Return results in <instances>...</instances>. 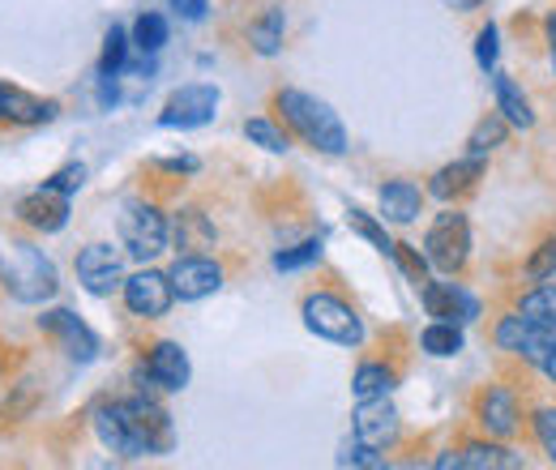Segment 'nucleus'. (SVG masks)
<instances>
[{"label": "nucleus", "mask_w": 556, "mask_h": 470, "mask_svg": "<svg viewBox=\"0 0 556 470\" xmlns=\"http://www.w3.org/2000/svg\"><path fill=\"white\" fill-rule=\"evenodd\" d=\"M275 112L304 145H313L321 154H348V129L326 99L295 90V86H282V90H275Z\"/></svg>", "instance_id": "obj_1"}, {"label": "nucleus", "mask_w": 556, "mask_h": 470, "mask_svg": "<svg viewBox=\"0 0 556 470\" xmlns=\"http://www.w3.org/2000/svg\"><path fill=\"white\" fill-rule=\"evenodd\" d=\"M0 282L17 304H43L61 291L56 266L30 244H13V257L0 262Z\"/></svg>", "instance_id": "obj_2"}, {"label": "nucleus", "mask_w": 556, "mask_h": 470, "mask_svg": "<svg viewBox=\"0 0 556 470\" xmlns=\"http://www.w3.org/2000/svg\"><path fill=\"white\" fill-rule=\"evenodd\" d=\"M116 231H121V249L134 257V262H154L167 253L172 244V223L167 214L154 202H129L116 218Z\"/></svg>", "instance_id": "obj_3"}, {"label": "nucleus", "mask_w": 556, "mask_h": 470, "mask_svg": "<svg viewBox=\"0 0 556 470\" xmlns=\"http://www.w3.org/2000/svg\"><path fill=\"white\" fill-rule=\"evenodd\" d=\"M300 317H304V326L313 334L334 342V346H359L364 342L359 313L351 308L343 295H334V291H308L304 304H300Z\"/></svg>", "instance_id": "obj_4"}, {"label": "nucleus", "mask_w": 556, "mask_h": 470, "mask_svg": "<svg viewBox=\"0 0 556 470\" xmlns=\"http://www.w3.org/2000/svg\"><path fill=\"white\" fill-rule=\"evenodd\" d=\"M424 257L428 266L441 269V274H463L467 269V257H471V223L463 209H445L432 218L428 236H424Z\"/></svg>", "instance_id": "obj_5"}, {"label": "nucleus", "mask_w": 556, "mask_h": 470, "mask_svg": "<svg viewBox=\"0 0 556 470\" xmlns=\"http://www.w3.org/2000/svg\"><path fill=\"white\" fill-rule=\"evenodd\" d=\"M94 432H99L103 449L116 454V458H150V445L141 436L138 410H134L129 398H112V403L94 406Z\"/></svg>", "instance_id": "obj_6"}, {"label": "nucleus", "mask_w": 556, "mask_h": 470, "mask_svg": "<svg viewBox=\"0 0 556 470\" xmlns=\"http://www.w3.org/2000/svg\"><path fill=\"white\" fill-rule=\"evenodd\" d=\"M492 342H496V351H505L509 359L540 368V364L548 359V351H553L556 330L531 321V317H522V313L514 308V313H505V317L492 326Z\"/></svg>", "instance_id": "obj_7"}, {"label": "nucleus", "mask_w": 556, "mask_h": 470, "mask_svg": "<svg viewBox=\"0 0 556 470\" xmlns=\"http://www.w3.org/2000/svg\"><path fill=\"white\" fill-rule=\"evenodd\" d=\"M218 103H223L218 86H210V81H189V86H180V90L163 103L159 125H163V129H202V125H210V120L218 116Z\"/></svg>", "instance_id": "obj_8"}, {"label": "nucleus", "mask_w": 556, "mask_h": 470, "mask_svg": "<svg viewBox=\"0 0 556 470\" xmlns=\"http://www.w3.org/2000/svg\"><path fill=\"white\" fill-rule=\"evenodd\" d=\"M125 249H112V244H103V240H94V244H86L81 253H77V282L90 291V295H116L121 287H125Z\"/></svg>", "instance_id": "obj_9"}, {"label": "nucleus", "mask_w": 556, "mask_h": 470, "mask_svg": "<svg viewBox=\"0 0 556 470\" xmlns=\"http://www.w3.org/2000/svg\"><path fill=\"white\" fill-rule=\"evenodd\" d=\"M121 295H125V308L134 317H141V321H159L176 304L172 274H163V269H138V274H129L125 287H121Z\"/></svg>", "instance_id": "obj_10"}, {"label": "nucleus", "mask_w": 556, "mask_h": 470, "mask_svg": "<svg viewBox=\"0 0 556 470\" xmlns=\"http://www.w3.org/2000/svg\"><path fill=\"white\" fill-rule=\"evenodd\" d=\"M193 368H189V355L180 342L163 338L146 351V359L138 364V381H150V390H163V394H180L189 385Z\"/></svg>", "instance_id": "obj_11"}, {"label": "nucleus", "mask_w": 556, "mask_h": 470, "mask_svg": "<svg viewBox=\"0 0 556 470\" xmlns=\"http://www.w3.org/2000/svg\"><path fill=\"white\" fill-rule=\"evenodd\" d=\"M39 330L52 338L73 364H90V359L99 355V338H94V330H90L77 313H70V308H48V313L39 317Z\"/></svg>", "instance_id": "obj_12"}, {"label": "nucleus", "mask_w": 556, "mask_h": 470, "mask_svg": "<svg viewBox=\"0 0 556 470\" xmlns=\"http://www.w3.org/2000/svg\"><path fill=\"white\" fill-rule=\"evenodd\" d=\"M13 214H17V223H22V227L52 236V231H61V227L70 223V193H61V189H52V185L43 180V185H39V189H30L26 198H17Z\"/></svg>", "instance_id": "obj_13"}, {"label": "nucleus", "mask_w": 556, "mask_h": 470, "mask_svg": "<svg viewBox=\"0 0 556 470\" xmlns=\"http://www.w3.org/2000/svg\"><path fill=\"white\" fill-rule=\"evenodd\" d=\"M476 423L496 441H514L522 432V406L514 398V390L505 385H484L476 394Z\"/></svg>", "instance_id": "obj_14"}, {"label": "nucleus", "mask_w": 556, "mask_h": 470, "mask_svg": "<svg viewBox=\"0 0 556 470\" xmlns=\"http://www.w3.org/2000/svg\"><path fill=\"white\" fill-rule=\"evenodd\" d=\"M172 274V287H176V300H185V304H198V300H206L214 295L218 287H223V266L206 257V253H185V257H176V266L167 269Z\"/></svg>", "instance_id": "obj_15"}, {"label": "nucleus", "mask_w": 556, "mask_h": 470, "mask_svg": "<svg viewBox=\"0 0 556 470\" xmlns=\"http://www.w3.org/2000/svg\"><path fill=\"white\" fill-rule=\"evenodd\" d=\"M355 441L372 445V449H394L399 445V432H403V419L390 398H364L355 406Z\"/></svg>", "instance_id": "obj_16"}, {"label": "nucleus", "mask_w": 556, "mask_h": 470, "mask_svg": "<svg viewBox=\"0 0 556 470\" xmlns=\"http://www.w3.org/2000/svg\"><path fill=\"white\" fill-rule=\"evenodd\" d=\"M419 300H424V308H428V317H437V321H454V326H463V321H476L480 317V304L458 287V282H424L419 287Z\"/></svg>", "instance_id": "obj_17"}, {"label": "nucleus", "mask_w": 556, "mask_h": 470, "mask_svg": "<svg viewBox=\"0 0 556 470\" xmlns=\"http://www.w3.org/2000/svg\"><path fill=\"white\" fill-rule=\"evenodd\" d=\"M484 172H488L484 158H480V154H467V158H458V163H445V167L428 180V193H432L437 202H463L467 193L480 189Z\"/></svg>", "instance_id": "obj_18"}, {"label": "nucleus", "mask_w": 556, "mask_h": 470, "mask_svg": "<svg viewBox=\"0 0 556 470\" xmlns=\"http://www.w3.org/2000/svg\"><path fill=\"white\" fill-rule=\"evenodd\" d=\"M172 244H176L180 253H210V249L218 244L214 218H210V214H202L198 205L176 209V218H172Z\"/></svg>", "instance_id": "obj_19"}, {"label": "nucleus", "mask_w": 556, "mask_h": 470, "mask_svg": "<svg viewBox=\"0 0 556 470\" xmlns=\"http://www.w3.org/2000/svg\"><path fill=\"white\" fill-rule=\"evenodd\" d=\"M129 403H134V410H138V423H141V436H146V445H150V458L167 454V449L176 445V428H172V415L159 406V398H154V394H134Z\"/></svg>", "instance_id": "obj_20"}, {"label": "nucleus", "mask_w": 556, "mask_h": 470, "mask_svg": "<svg viewBox=\"0 0 556 470\" xmlns=\"http://www.w3.org/2000/svg\"><path fill=\"white\" fill-rule=\"evenodd\" d=\"M381 218L386 223H399V227H407V223H416L419 209H424V189H419L416 180H403V176H394V180H386L381 185Z\"/></svg>", "instance_id": "obj_21"}, {"label": "nucleus", "mask_w": 556, "mask_h": 470, "mask_svg": "<svg viewBox=\"0 0 556 470\" xmlns=\"http://www.w3.org/2000/svg\"><path fill=\"white\" fill-rule=\"evenodd\" d=\"M56 99H35L22 86H4V125H48L56 120Z\"/></svg>", "instance_id": "obj_22"}, {"label": "nucleus", "mask_w": 556, "mask_h": 470, "mask_svg": "<svg viewBox=\"0 0 556 470\" xmlns=\"http://www.w3.org/2000/svg\"><path fill=\"white\" fill-rule=\"evenodd\" d=\"M492 94H496V112L509 120V129H535L531 99L518 90V81H514L509 73H496V68H492Z\"/></svg>", "instance_id": "obj_23"}, {"label": "nucleus", "mask_w": 556, "mask_h": 470, "mask_svg": "<svg viewBox=\"0 0 556 470\" xmlns=\"http://www.w3.org/2000/svg\"><path fill=\"white\" fill-rule=\"evenodd\" d=\"M518 467H527V458L514 454V449H505V445H496V436L492 441H467L458 449V470H518Z\"/></svg>", "instance_id": "obj_24"}, {"label": "nucleus", "mask_w": 556, "mask_h": 470, "mask_svg": "<svg viewBox=\"0 0 556 470\" xmlns=\"http://www.w3.org/2000/svg\"><path fill=\"white\" fill-rule=\"evenodd\" d=\"M282 30H287V13L270 4V9H262L253 22H249V43H253V52L257 56H278L282 52Z\"/></svg>", "instance_id": "obj_25"}, {"label": "nucleus", "mask_w": 556, "mask_h": 470, "mask_svg": "<svg viewBox=\"0 0 556 470\" xmlns=\"http://www.w3.org/2000/svg\"><path fill=\"white\" fill-rule=\"evenodd\" d=\"M394 368L390 364H377V359H368V364H359L355 368V377H351V390H355V398L364 403V398H390L394 394Z\"/></svg>", "instance_id": "obj_26"}, {"label": "nucleus", "mask_w": 556, "mask_h": 470, "mask_svg": "<svg viewBox=\"0 0 556 470\" xmlns=\"http://www.w3.org/2000/svg\"><path fill=\"white\" fill-rule=\"evenodd\" d=\"M514 308H518L522 317H531V321L556 330V287H548V282H535L531 291H522V295L514 300Z\"/></svg>", "instance_id": "obj_27"}, {"label": "nucleus", "mask_w": 556, "mask_h": 470, "mask_svg": "<svg viewBox=\"0 0 556 470\" xmlns=\"http://www.w3.org/2000/svg\"><path fill=\"white\" fill-rule=\"evenodd\" d=\"M134 48H138L141 56H159L163 52V43H167V17L163 13H154V9H146L138 13V22H134Z\"/></svg>", "instance_id": "obj_28"}, {"label": "nucleus", "mask_w": 556, "mask_h": 470, "mask_svg": "<svg viewBox=\"0 0 556 470\" xmlns=\"http://www.w3.org/2000/svg\"><path fill=\"white\" fill-rule=\"evenodd\" d=\"M509 141V120L501 116V112H488L484 120L471 129V137H467V154H492V150H501Z\"/></svg>", "instance_id": "obj_29"}, {"label": "nucleus", "mask_w": 556, "mask_h": 470, "mask_svg": "<svg viewBox=\"0 0 556 470\" xmlns=\"http://www.w3.org/2000/svg\"><path fill=\"white\" fill-rule=\"evenodd\" d=\"M129 48H134V39L125 35V26H112V30L103 35V56H99V73H103V77H121V73L129 68Z\"/></svg>", "instance_id": "obj_30"}, {"label": "nucleus", "mask_w": 556, "mask_h": 470, "mask_svg": "<svg viewBox=\"0 0 556 470\" xmlns=\"http://www.w3.org/2000/svg\"><path fill=\"white\" fill-rule=\"evenodd\" d=\"M419 346H424L428 355H437V359L458 355V351H463V330H458L454 321H432V326L419 334Z\"/></svg>", "instance_id": "obj_31"}, {"label": "nucleus", "mask_w": 556, "mask_h": 470, "mask_svg": "<svg viewBox=\"0 0 556 470\" xmlns=\"http://www.w3.org/2000/svg\"><path fill=\"white\" fill-rule=\"evenodd\" d=\"M244 137H249L253 145L270 150V154H287V150H291V137H287V129H282V125H275V120H266V116L249 120V125H244Z\"/></svg>", "instance_id": "obj_32"}, {"label": "nucleus", "mask_w": 556, "mask_h": 470, "mask_svg": "<svg viewBox=\"0 0 556 470\" xmlns=\"http://www.w3.org/2000/svg\"><path fill=\"white\" fill-rule=\"evenodd\" d=\"M348 223H351V231L355 236H364L372 249H381V253H394V240L386 236V223H377L368 209H359V205H351L348 209Z\"/></svg>", "instance_id": "obj_33"}, {"label": "nucleus", "mask_w": 556, "mask_h": 470, "mask_svg": "<svg viewBox=\"0 0 556 470\" xmlns=\"http://www.w3.org/2000/svg\"><path fill=\"white\" fill-rule=\"evenodd\" d=\"M531 436L544 449V458L556 467V406H535L531 410Z\"/></svg>", "instance_id": "obj_34"}, {"label": "nucleus", "mask_w": 556, "mask_h": 470, "mask_svg": "<svg viewBox=\"0 0 556 470\" xmlns=\"http://www.w3.org/2000/svg\"><path fill=\"white\" fill-rule=\"evenodd\" d=\"M522 274H527V282H548V278H553L556 274V236H548V240L535 244V253L527 257Z\"/></svg>", "instance_id": "obj_35"}, {"label": "nucleus", "mask_w": 556, "mask_h": 470, "mask_svg": "<svg viewBox=\"0 0 556 470\" xmlns=\"http://www.w3.org/2000/svg\"><path fill=\"white\" fill-rule=\"evenodd\" d=\"M321 262V240H304L295 249H278L275 253V269H304Z\"/></svg>", "instance_id": "obj_36"}, {"label": "nucleus", "mask_w": 556, "mask_h": 470, "mask_svg": "<svg viewBox=\"0 0 556 470\" xmlns=\"http://www.w3.org/2000/svg\"><path fill=\"white\" fill-rule=\"evenodd\" d=\"M339 467L381 470V467H386V449H372V445H364V441H355V445H348V449L339 454Z\"/></svg>", "instance_id": "obj_37"}, {"label": "nucleus", "mask_w": 556, "mask_h": 470, "mask_svg": "<svg viewBox=\"0 0 556 470\" xmlns=\"http://www.w3.org/2000/svg\"><path fill=\"white\" fill-rule=\"evenodd\" d=\"M390 257H394V262L403 266V274L416 282V291L428 282V257H419L412 244H394V253H390Z\"/></svg>", "instance_id": "obj_38"}, {"label": "nucleus", "mask_w": 556, "mask_h": 470, "mask_svg": "<svg viewBox=\"0 0 556 470\" xmlns=\"http://www.w3.org/2000/svg\"><path fill=\"white\" fill-rule=\"evenodd\" d=\"M35 403H39V390L30 385V381H22L17 390H13V398L4 403V410H0V419L9 423V419H26L30 410H35Z\"/></svg>", "instance_id": "obj_39"}, {"label": "nucleus", "mask_w": 556, "mask_h": 470, "mask_svg": "<svg viewBox=\"0 0 556 470\" xmlns=\"http://www.w3.org/2000/svg\"><path fill=\"white\" fill-rule=\"evenodd\" d=\"M496 52H501V43H496V26L488 22L484 30L476 35V61H480V68H484V73H492V68H496Z\"/></svg>", "instance_id": "obj_40"}, {"label": "nucleus", "mask_w": 556, "mask_h": 470, "mask_svg": "<svg viewBox=\"0 0 556 470\" xmlns=\"http://www.w3.org/2000/svg\"><path fill=\"white\" fill-rule=\"evenodd\" d=\"M48 185H52V189H61V193H77V189H81V185H86V167H81V163H65V167H61V172H52V176H48Z\"/></svg>", "instance_id": "obj_41"}, {"label": "nucleus", "mask_w": 556, "mask_h": 470, "mask_svg": "<svg viewBox=\"0 0 556 470\" xmlns=\"http://www.w3.org/2000/svg\"><path fill=\"white\" fill-rule=\"evenodd\" d=\"M172 9H176V17H185V22H202L210 0H172Z\"/></svg>", "instance_id": "obj_42"}, {"label": "nucleus", "mask_w": 556, "mask_h": 470, "mask_svg": "<svg viewBox=\"0 0 556 470\" xmlns=\"http://www.w3.org/2000/svg\"><path fill=\"white\" fill-rule=\"evenodd\" d=\"M544 39H548V61H553V73H556V9L544 17Z\"/></svg>", "instance_id": "obj_43"}, {"label": "nucleus", "mask_w": 556, "mask_h": 470, "mask_svg": "<svg viewBox=\"0 0 556 470\" xmlns=\"http://www.w3.org/2000/svg\"><path fill=\"white\" fill-rule=\"evenodd\" d=\"M445 9H454V13H480L488 0H441Z\"/></svg>", "instance_id": "obj_44"}, {"label": "nucleus", "mask_w": 556, "mask_h": 470, "mask_svg": "<svg viewBox=\"0 0 556 470\" xmlns=\"http://www.w3.org/2000/svg\"><path fill=\"white\" fill-rule=\"evenodd\" d=\"M540 368H544V377H548V381L556 385V342H553V351H548V359H544Z\"/></svg>", "instance_id": "obj_45"}, {"label": "nucleus", "mask_w": 556, "mask_h": 470, "mask_svg": "<svg viewBox=\"0 0 556 470\" xmlns=\"http://www.w3.org/2000/svg\"><path fill=\"white\" fill-rule=\"evenodd\" d=\"M0 125H4V81H0Z\"/></svg>", "instance_id": "obj_46"}]
</instances>
